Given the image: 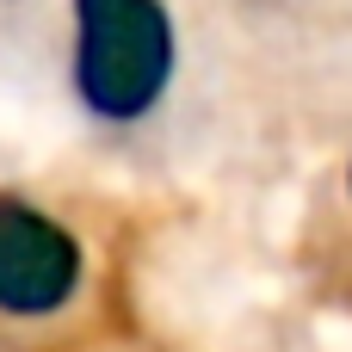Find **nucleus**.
I'll return each mask as SVG.
<instances>
[{
    "label": "nucleus",
    "instance_id": "obj_1",
    "mask_svg": "<svg viewBox=\"0 0 352 352\" xmlns=\"http://www.w3.org/2000/svg\"><path fill=\"white\" fill-rule=\"evenodd\" d=\"M173 80V19L161 0H74V93L105 124H136Z\"/></svg>",
    "mask_w": 352,
    "mask_h": 352
},
{
    "label": "nucleus",
    "instance_id": "obj_2",
    "mask_svg": "<svg viewBox=\"0 0 352 352\" xmlns=\"http://www.w3.org/2000/svg\"><path fill=\"white\" fill-rule=\"evenodd\" d=\"M80 291V241L50 210L0 192V309L56 316Z\"/></svg>",
    "mask_w": 352,
    "mask_h": 352
}]
</instances>
